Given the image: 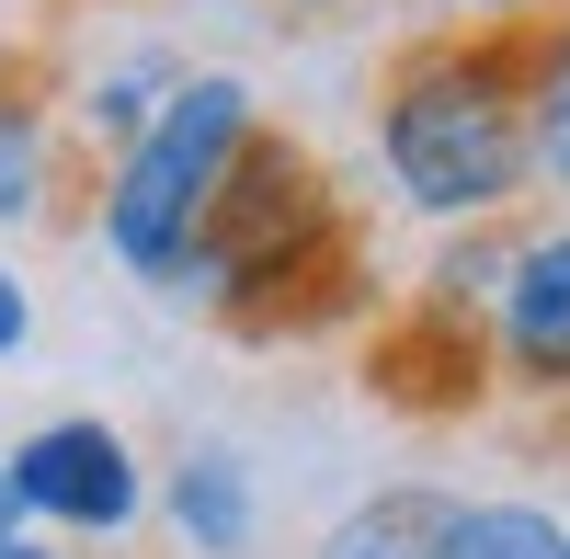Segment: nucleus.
<instances>
[{"mask_svg":"<svg viewBox=\"0 0 570 559\" xmlns=\"http://www.w3.org/2000/svg\"><path fill=\"white\" fill-rule=\"evenodd\" d=\"M525 69H537V23L525 35H468L456 23V35H422L376 69V91H365L376 183L422 228H502L537 195Z\"/></svg>","mask_w":570,"mask_h":559,"instance_id":"f257e3e1","label":"nucleus"},{"mask_svg":"<svg viewBox=\"0 0 570 559\" xmlns=\"http://www.w3.org/2000/svg\"><path fill=\"white\" fill-rule=\"evenodd\" d=\"M0 480H12L23 526L46 548H115L149 526V457H137L126 423H104V411H46V423L12 434V457H0Z\"/></svg>","mask_w":570,"mask_h":559,"instance_id":"20e7f679","label":"nucleus"},{"mask_svg":"<svg viewBox=\"0 0 570 559\" xmlns=\"http://www.w3.org/2000/svg\"><path fill=\"white\" fill-rule=\"evenodd\" d=\"M23 537H35V526H23V502H12V480H0V559H12Z\"/></svg>","mask_w":570,"mask_h":559,"instance_id":"ddd939ff","label":"nucleus"},{"mask_svg":"<svg viewBox=\"0 0 570 559\" xmlns=\"http://www.w3.org/2000/svg\"><path fill=\"white\" fill-rule=\"evenodd\" d=\"M434 559H559V514H548V502H513V491L456 502V526H445Z\"/></svg>","mask_w":570,"mask_h":559,"instance_id":"9d476101","label":"nucleus"},{"mask_svg":"<svg viewBox=\"0 0 570 559\" xmlns=\"http://www.w3.org/2000/svg\"><path fill=\"white\" fill-rule=\"evenodd\" d=\"M252 137H263V91L240 69H183L171 104L91 183V228H104L115 274H137L149 297H183V274L206 252V217L228 195V171L252 160Z\"/></svg>","mask_w":570,"mask_h":559,"instance_id":"f03ea898","label":"nucleus"},{"mask_svg":"<svg viewBox=\"0 0 570 559\" xmlns=\"http://www.w3.org/2000/svg\"><path fill=\"white\" fill-rule=\"evenodd\" d=\"M12 559H80V548H46V537H23V548H12Z\"/></svg>","mask_w":570,"mask_h":559,"instance_id":"4468645a","label":"nucleus"},{"mask_svg":"<svg viewBox=\"0 0 570 559\" xmlns=\"http://www.w3.org/2000/svg\"><path fill=\"white\" fill-rule=\"evenodd\" d=\"M149 514L195 559H252L263 548V480H252L240 445H183L171 469L149 480Z\"/></svg>","mask_w":570,"mask_h":559,"instance_id":"423d86ee","label":"nucleus"},{"mask_svg":"<svg viewBox=\"0 0 570 559\" xmlns=\"http://www.w3.org/2000/svg\"><path fill=\"white\" fill-rule=\"evenodd\" d=\"M480 354L502 389L570 400V217L513 228L491 252V297H480Z\"/></svg>","mask_w":570,"mask_h":559,"instance_id":"39448f33","label":"nucleus"},{"mask_svg":"<svg viewBox=\"0 0 570 559\" xmlns=\"http://www.w3.org/2000/svg\"><path fill=\"white\" fill-rule=\"evenodd\" d=\"M525 137H537V195H559V206H570V12H548V23H537Z\"/></svg>","mask_w":570,"mask_h":559,"instance_id":"1a4fd4ad","label":"nucleus"},{"mask_svg":"<svg viewBox=\"0 0 570 559\" xmlns=\"http://www.w3.org/2000/svg\"><path fill=\"white\" fill-rule=\"evenodd\" d=\"M23 343H35V286H23L12 263H0V365H12Z\"/></svg>","mask_w":570,"mask_h":559,"instance_id":"f8f14e48","label":"nucleus"},{"mask_svg":"<svg viewBox=\"0 0 570 559\" xmlns=\"http://www.w3.org/2000/svg\"><path fill=\"white\" fill-rule=\"evenodd\" d=\"M456 502L468 491H445V480H376V491H354L343 514L320 526V559H434Z\"/></svg>","mask_w":570,"mask_h":559,"instance_id":"6e6552de","label":"nucleus"},{"mask_svg":"<svg viewBox=\"0 0 570 559\" xmlns=\"http://www.w3.org/2000/svg\"><path fill=\"white\" fill-rule=\"evenodd\" d=\"M354 263V217L331 195V171L285 126L252 137V160L228 171V195L206 217V252L183 274L217 332H320V286Z\"/></svg>","mask_w":570,"mask_h":559,"instance_id":"7ed1b4c3","label":"nucleus"},{"mask_svg":"<svg viewBox=\"0 0 570 559\" xmlns=\"http://www.w3.org/2000/svg\"><path fill=\"white\" fill-rule=\"evenodd\" d=\"M69 115L46 104L35 80L0 69V228H35V217H58L69 206Z\"/></svg>","mask_w":570,"mask_h":559,"instance_id":"0eeeda50","label":"nucleus"},{"mask_svg":"<svg viewBox=\"0 0 570 559\" xmlns=\"http://www.w3.org/2000/svg\"><path fill=\"white\" fill-rule=\"evenodd\" d=\"M445 12H456L468 35H525V23H548V12H570V0H445Z\"/></svg>","mask_w":570,"mask_h":559,"instance_id":"9b49d317","label":"nucleus"},{"mask_svg":"<svg viewBox=\"0 0 570 559\" xmlns=\"http://www.w3.org/2000/svg\"><path fill=\"white\" fill-rule=\"evenodd\" d=\"M559 559H570V526H559Z\"/></svg>","mask_w":570,"mask_h":559,"instance_id":"2eb2a0df","label":"nucleus"}]
</instances>
